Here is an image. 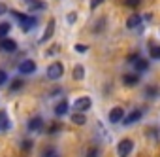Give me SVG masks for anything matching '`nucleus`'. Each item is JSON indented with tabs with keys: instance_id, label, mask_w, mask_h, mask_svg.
I'll return each mask as SVG.
<instances>
[{
	"instance_id": "obj_7",
	"label": "nucleus",
	"mask_w": 160,
	"mask_h": 157,
	"mask_svg": "<svg viewBox=\"0 0 160 157\" xmlns=\"http://www.w3.org/2000/svg\"><path fill=\"white\" fill-rule=\"evenodd\" d=\"M122 117H124V110H122L121 106L111 108V112H109V121H111V123H121Z\"/></svg>"
},
{
	"instance_id": "obj_9",
	"label": "nucleus",
	"mask_w": 160,
	"mask_h": 157,
	"mask_svg": "<svg viewBox=\"0 0 160 157\" xmlns=\"http://www.w3.org/2000/svg\"><path fill=\"white\" fill-rule=\"evenodd\" d=\"M0 47H2L4 51H10L12 53V51L17 49V44H15V40H12V38L6 36V38H0Z\"/></svg>"
},
{
	"instance_id": "obj_27",
	"label": "nucleus",
	"mask_w": 160,
	"mask_h": 157,
	"mask_svg": "<svg viewBox=\"0 0 160 157\" xmlns=\"http://www.w3.org/2000/svg\"><path fill=\"white\" fill-rule=\"evenodd\" d=\"M75 21V15H68V23H73Z\"/></svg>"
},
{
	"instance_id": "obj_19",
	"label": "nucleus",
	"mask_w": 160,
	"mask_h": 157,
	"mask_svg": "<svg viewBox=\"0 0 160 157\" xmlns=\"http://www.w3.org/2000/svg\"><path fill=\"white\" fill-rule=\"evenodd\" d=\"M10 29H12L10 23H0V38H6L10 34Z\"/></svg>"
},
{
	"instance_id": "obj_5",
	"label": "nucleus",
	"mask_w": 160,
	"mask_h": 157,
	"mask_svg": "<svg viewBox=\"0 0 160 157\" xmlns=\"http://www.w3.org/2000/svg\"><path fill=\"white\" fill-rule=\"evenodd\" d=\"M21 2H23L28 10H34V12H43V10H47V2H43V0H21Z\"/></svg>"
},
{
	"instance_id": "obj_11",
	"label": "nucleus",
	"mask_w": 160,
	"mask_h": 157,
	"mask_svg": "<svg viewBox=\"0 0 160 157\" xmlns=\"http://www.w3.org/2000/svg\"><path fill=\"white\" fill-rule=\"evenodd\" d=\"M55 19H51L49 23H47V29H45V32H43V36H42V40L40 42H47V40H51V36H53V30H55Z\"/></svg>"
},
{
	"instance_id": "obj_3",
	"label": "nucleus",
	"mask_w": 160,
	"mask_h": 157,
	"mask_svg": "<svg viewBox=\"0 0 160 157\" xmlns=\"http://www.w3.org/2000/svg\"><path fill=\"white\" fill-rule=\"evenodd\" d=\"M92 106V100L89 99V97H79V99H75V102H73V110L75 112H87L89 108Z\"/></svg>"
},
{
	"instance_id": "obj_1",
	"label": "nucleus",
	"mask_w": 160,
	"mask_h": 157,
	"mask_svg": "<svg viewBox=\"0 0 160 157\" xmlns=\"http://www.w3.org/2000/svg\"><path fill=\"white\" fill-rule=\"evenodd\" d=\"M12 15L19 21V25H21V29H23V30H32V29L38 25V19H36V17L23 15V14H19V12H12Z\"/></svg>"
},
{
	"instance_id": "obj_2",
	"label": "nucleus",
	"mask_w": 160,
	"mask_h": 157,
	"mask_svg": "<svg viewBox=\"0 0 160 157\" xmlns=\"http://www.w3.org/2000/svg\"><path fill=\"white\" fill-rule=\"evenodd\" d=\"M132 149H134V142H132L130 138H122V140L119 142V146H117V153H119V157H128Z\"/></svg>"
},
{
	"instance_id": "obj_21",
	"label": "nucleus",
	"mask_w": 160,
	"mask_h": 157,
	"mask_svg": "<svg viewBox=\"0 0 160 157\" xmlns=\"http://www.w3.org/2000/svg\"><path fill=\"white\" fill-rule=\"evenodd\" d=\"M139 2H141V0H124V4H126V6H130V8H138V6H139Z\"/></svg>"
},
{
	"instance_id": "obj_22",
	"label": "nucleus",
	"mask_w": 160,
	"mask_h": 157,
	"mask_svg": "<svg viewBox=\"0 0 160 157\" xmlns=\"http://www.w3.org/2000/svg\"><path fill=\"white\" fill-rule=\"evenodd\" d=\"M21 87H23V82H21V80H15V82L12 84V91H19Z\"/></svg>"
},
{
	"instance_id": "obj_15",
	"label": "nucleus",
	"mask_w": 160,
	"mask_h": 157,
	"mask_svg": "<svg viewBox=\"0 0 160 157\" xmlns=\"http://www.w3.org/2000/svg\"><path fill=\"white\" fill-rule=\"evenodd\" d=\"M68 108H70L68 102H66V100H60V102L55 106V114H57V116H66V114H68Z\"/></svg>"
},
{
	"instance_id": "obj_13",
	"label": "nucleus",
	"mask_w": 160,
	"mask_h": 157,
	"mask_svg": "<svg viewBox=\"0 0 160 157\" xmlns=\"http://www.w3.org/2000/svg\"><path fill=\"white\" fill-rule=\"evenodd\" d=\"M139 23H141V17H139L138 14H132V15L126 19V27H128V29H136V27H139Z\"/></svg>"
},
{
	"instance_id": "obj_26",
	"label": "nucleus",
	"mask_w": 160,
	"mask_h": 157,
	"mask_svg": "<svg viewBox=\"0 0 160 157\" xmlns=\"http://www.w3.org/2000/svg\"><path fill=\"white\" fill-rule=\"evenodd\" d=\"M6 12H8V8H6V6H4V4H0V15H4V14H6Z\"/></svg>"
},
{
	"instance_id": "obj_16",
	"label": "nucleus",
	"mask_w": 160,
	"mask_h": 157,
	"mask_svg": "<svg viewBox=\"0 0 160 157\" xmlns=\"http://www.w3.org/2000/svg\"><path fill=\"white\" fill-rule=\"evenodd\" d=\"M72 121H73L75 125H85V121H87V116H83V112H75V114L72 116Z\"/></svg>"
},
{
	"instance_id": "obj_4",
	"label": "nucleus",
	"mask_w": 160,
	"mask_h": 157,
	"mask_svg": "<svg viewBox=\"0 0 160 157\" xmlns=\"http://www.w3.org/2000/svg\"><path fill=\"white\" fill-rule=\"evenodd\" d=\"M62 74H64V66L60 62L49 64V68H47V78H49V80H58Z\"/></svg>"
},
{
	"instance_id": "obj_12",
	"label": "nucleus",
	"mask_w": 160,
	"mask_h": 157,
	"mask_svg": "<svg viewBox=\"0 0 160 157\" xmlns=\"http://www.w3.org/2000/svg\"><path fill=\"white\" fill-rule=\"evenodd\" d=\"M138 82H139L138 74H126V76H122V84H124V85H128V87H134Z\"/></svg>"
},
{
	"instance_id": "obj_17",
	"label": "nucleus",
	"mask_w": 160,
	"mask_h": 157,
	"mask_svg": "<svg viewBox=\"0 0 160 157\" xmlns=\"http://www.w3.org/2000/svg\"><path fill=\"white\" fill-rule=\"evenodd\" d=\"M8 129H10L8 116H6V112H0V131H8Z\"/></svg>"
},
{
	"instance_id": "obj_8",
	"label": "nucleus",
	"mask_w": 160,
	"mask_h": 157,
	"mask_svg": "<svg viewBox=\"0 0 160 157\" xmlns=\"http://www.w3.org/2000/svg\"><path fill=\"white\" fill-rule=\"evenodd\" d=\"M141 116H143V112L141 110H134V112H130L126 117H122V123L128 127V125H134L136 121H139L141 119Z\"/></svg>"
},
{
	"instance_id": "obj_23",
	"label": "nucleus",
	"mask_w": 160,
	"mask_h": 157,
	"mask_svg": "<svg viewBox=\"0 0 160 157\" xmlns=\"http://www.w3.org/2000/svg\"><path fill=\"white\" fill-rule=\"evenodd\" d=\"M6 82H8V74L4 70H0V85H4Z\"/></svg>"
},
{
	"instance_id": "obj_24",
	"label": "nucleus",
	"mask_w": 160,
	"mask_h": 157,
	"mask_svg": "<svg viewBox=\"0 0 160 157\" xmlns=\"http://www.w3.org/2000/svg\"><path fill=\"white\" fill-rule=\"evenodd\" d=\"M100 4H104V0H91V10H96Z\"/></svg>"
},
{
	"instance_id": "obj_18",
	"label": "nucleus",
	"mask_w": 160,
	"mask_h": 157,
	"mask_svg": "<svg viewBox=\"0 0 160 157\" xmlns=\"http://www.w3.org/2000/svg\"><path fill=\"white\" fill-rule=\"evenodd\" d=\"M73 78H75V80H83V78H85V68L81 64H77L73 68Z\"/></svg>"
},
{
	"instance_id": "obj_10",
	"label": "nucleus",
	"mask_w": 160,
	"mask_h": 157,
	"mask_svg": "<svg viewBox=\"0 0 160 157\" xmlns=\"http://www.w3.org/2000/svg\"><path fill=\"white\" fill-rule=\"evenodd\" d=\"M42 127H43L42 117H32V119L28 121V131H30V133H38V131H42Z\"/></svg>"
},
{
	"instance_id": "obj_6",
	"label": "nucleus",
	"mask_w": 160,
	"mask_h": 157,
	"mask_svg": "<svg viewBox=\"0 0 160 157\" xmlns=\"http://www.w3.org/2000/svg\"><path fill=\"white\" fill-rule=\"evenodd\" d=\"M19 72H21V74H34V72H36V62L30 61V59H25V61L19 64Z\"/></svg>"
},
{
	"instance_id": "obj_20",
	"label": "nucleus",
	"mask_w": 160,
	"mask_h": 157,
	"mask_svg": "<svg viewBox=\"0 0 160 157\" xmlns=\"http://www.w3.org/2000/svg\"><path fill=\"white\" fill-rule=\"evenodd\" d=\"M151 57L152 59H160V46H151Z\"/></svg>"
},
{
	"instance_id": "obj_14",
	"label": "nucleus",
	"mask_w": 160,
	"mask_h": 157,
	"mask_svg": "<svg viewBox=\"0 0 160 157\" xmlns=\"http://www.w3.org/2000/svg\"><path fill=\"white\" fill-rule=\"evenodd\" d=\"M134 68H136L138 72H147V70H149V62H147L145 59H139V57H138V59L134 61Z\"/></svg>"
},
{
	"instance_id": "obj_28",
	"label": "nucleus",
	"mask_w": 160,
	"mask_h": 157,
	"mask_svg": "<svg viewBox=\"0 0 160 157\" xmlns=\"http://www.w3.org/2000/svg\"><path fill=\"white\" fill-rule=\"evenodd\" d=\"M89 157H96V149H92V151L89 153Z\"/></svg>"
},
{
	"instance_id": "obj_25",
	"label": "nucleus",
	"mask_w": 160,
	"mask_h": 157,
	"mask_svg": "<svg viewBox=\"0 0 160 157\" xmlns=\"http://www.w3.org/2000/svg\"><path fill=\"white\" fill-rule=\"evenodd\" d=\"M75 49H77L79 53H83V51H87L89 47H87V46H81V44H79V46H75Z\"/></svg>"
}]
</instances>
